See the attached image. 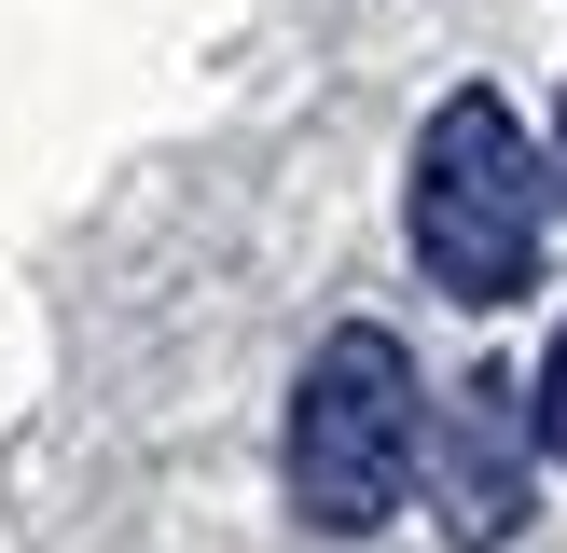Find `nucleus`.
<instances>
[{
    "mask_svg": "<svg viewBox=\"0 0 567 553\" xmlns=\"http://www.w3.org/2000/svg\"><path fill=\"white\" fill-rule=\"evenodd\" d=\"M526 442H540V401L513 374H457L430 415H415V457H430V512L457 553H498L526 525Z\"/></svg>",
    "mask_w": 567,
    "mask_h": 553,
    "instance_id": "7ed1b4c3",
    "label": "nucleus"
},
{
    "mask_svg": "<svg viewBox=\"0 0 567 553\" xmlns=\"http://www.w3.org/2000/svg\"><path fill=\"white\" fill-rule=\"evenodd\" d=\"M554 180H567V111H554Z\"/></svg>",
    "mask_w": 567,
    "mask_h": 553,
    "instance_id": "39448f33",
    "label": "nucleus"
},
{
    "mask_svg": "<svg viewBox=\"0 0 567 553\" xmlns=\"http://www.w3.org/2000/svg\"><path fill=\"white\" fill-rule=\"evenodd\" d=\"M540 442L567 457V332H554V359H540Z\"/></svg>",
    "mask_w": 567,
    "mask_h": 553,
    "instance_id": "20e7f679",
    "label": "nucleus"
},
{
    "mask_svg": "<svg viewBox=\"0 0 567 553\" xmlns=\"http://www.w3.org/2000/svg\"><path fill=\"white\" fill-rule=\"evenodd\" d=\"M540 236H554V194H540L526 125L485 97V83L443 97L430 138H415V263H430V291L513 304L526 276H540Z\"/></svg>",
    "mask_w": 567,
    "mask_h": 553,
    "instance_id": "f257e3e1",
    "label": "nucleus"
},
{
    "mask_svg": "<svg viewBox=\"0 0 567 553\" xmlns=\"http://www.w3.org/2000/svg\"><path fill=\"white\" fill-rule=\"evenodd\" d=\"M415 415H430V401H415L402 332H374V319L319 332V359H305V387H291V498H305L319 540H374V525L402 512Z\"/></svg>",
    "mask_w": 567,
    "mask_h": 553,
    "instance_id": "f03ea898",
    "label": "nucleus"
}]
</instances>
